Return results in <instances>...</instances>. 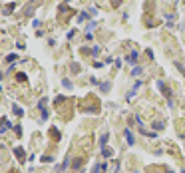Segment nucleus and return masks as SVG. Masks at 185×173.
Wrapping results in <instances>:
<instances>
[{"label":"nucleus","mask_w":185,"mask_h":173,"mask_svg":"<svg viewBox=\"0 0 185 173\" xmlns=\"http://www.w3.org/2000/svg\"><path fill=\"white\" fill-rule=\"evenodd\" d=\"M124 133H126L127 145H133V143H135V137H133V133H131V131H129V129H126V131H124Z\"/></svg>","instance_id":"obj_1"},{"label":"nucleus","mask_w":185,"mask_h":173,"mask_svg":"<svg viewBox=\"0 0 185 173\" xmlns=\"http://www.w3.org/2000/svg\"><path fill=\"white\" fill-rule=\"evenodd\" d=\"M108 137H110V133H108V131H104V133H102V137H100V145H102V149H104L105 143H108Z\"/></svg>","instance_id":"obj_2"},{"label":"nucleus","mask_w":185,"mask_h":173,"mask_svg":"<svg viewBox=\"0 0 185 173\" xmlns=\"http://www.w3.org/2000/svg\"><path fill=\"white\" fill-rule=\"evenodd\" d=\"M127 62H129L131 66H133V64H137V52H131V54H129V56H127Z\"/></svg>","instance_id":"obj_3"},{"label":"nucleus","mask_w":185,"mask_h":173,"mask_svg":"<svg viewBox=\"0 0 185 173\" xmlns=\"http://www.w3.org/2000/svg\"><path fill=\"white\" fill-rule=\"evenodd\" d=\"M8 128H10V121H8V120H2V133H4V131H8Z\"/></svg>","instance_id":"obj_4"},{"label":"nucleus","mask_w":185,"mask_h":173,"mask_svg":"<svg viewBox=\"0 0 185 173\" xmlns=\"http://www.w3.org/2000/svg\"><path fill=\"white\" fill-rule=\"evenodd\" d=\"M14 153L18 155V159H22V157H24V149H22V147H16V149H14Z\"/></svg>","instance_id":"obj_5"},{"label":"nucleus","mask_w":185,"mask_h":173,"mask_svg":"<svg viewBox=\"0 0 185 173\" xmlns=\"http://www.w3.org/2000/svg\"><path fill=\"white\" fill-rule=\"evenodd\" d=\"M153 129H155V131L163 129V123H161V121H155V123H153Z\"/></svg>","instance_id":"obj_6"},{"label":"nucleus","mask_w":185,"mask_h":173,"mask_svg":"<svg viewBox=\"0 0 185 173\" xmlns=\"http://www.w3.org/2000/svg\"><path fill=\"white\" fill-rule=\"evenodd\" d=\"M102 155H104V157H110V155H111V149L104 147V149H102Z\"/></svg>","instance_id":"obj_7"},{"label":"nucleus","mask_w":185,"mask_h":173,"mask_svg":"<svg viewBox=\"0 0 185 173\" xmlns=\"http://www.w3.org/2000/svg\"><path fill=\"white\" fill-rule=\"evenodd\" d=\"M139 74H141V68H139V66H135V68L131 70V76H139Z\"/></svg>","instance_id":"obj_8"},{"label":"nucleus","mask_w":185,"mask_h":173,"mask_svg":"<svg viewBox=\"0 0 185 173\" xmlns=\"http://www.w3.org/2000/svg\"><path fill=\"white\" fill-rule=\"evenodd\" d=\"M14 113H18V115H22V113H24V110H22V107H18V105H14Z\"/></svg>","instance_id":"obj_9"},{"label":"nucleus","mask_w":185,"mask_h":173,"mask_svg":"<svg viewBox=\"0 0 185 173\" xmlns=\"http://www.w3.org/2000/svg\"><path fill=\"white\" fill-rule=\"evenodd\" d=\"M181 173H185V169H181Z\"/></svg>","instance_id":"obj_10"}]
</instances>
